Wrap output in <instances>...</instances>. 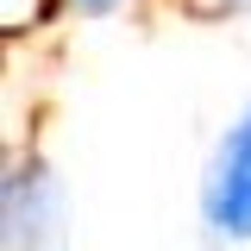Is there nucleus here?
Instances as JSON below:
<instances>
[{
	"mask_svg": "<svg viewBox=\"0 0 251 251\" xmlns=\"http://www.w3.org/2000/svg\"><path fill=\"white\" fill-rule=\"evenodd\" d=\"M0 251H75L69 188L44 151H6L0 176Z\"/></svg>",
	"mask_w": 251,
	"mask_h": 251,
	"instance_id": "nucleus-1",
	"label": "nucleus"
},
{
	"mask_svg": "<svg viewBox=\"0 0 251 251\" xmlns=\"http://www.w3.org/2000/svg\"><path fill=\"white\" fill-rule=\"evenodd\" d=\"M195 220H201V239L214 251H245L251 245V100L226 120V132L214 138V151L201 163Z\"/></svg>",
	"mask_w": 251,
	"mask_h": 251,
	"instance_id": "nucleus-2",
	"label": "nucleus"
},
{
	"mask_svg": "<svg viewBox=\"0 0 251 251\" xmlns=\"http://www.w3.org/2000/svg\"><path fill=\"white\" fill-rule=\"evenodd\" d=\"M151 0H50V19H82V25H107V19H132V13H145Z\"/></svg>",
	"mask_w": 251,
	"mask_h": 251,
	"instance_id": "nucleus-3",
	"label": "nucleus"
},
{
	"mask_svg": "<svg viewBox=\"0 0 251 251\" xmlns=\"http://www.w3.org/2000/svg\"><path fill=\"white\" fill-rule=\"evenodd\" d=\"M251 0H214V19H245Z\"/></svg>",
	"mask_w": 251,
	"mask_h": 251,
	"instance_id": "nucleus-4",
	"label": "nucleus"
}]
</instances>
